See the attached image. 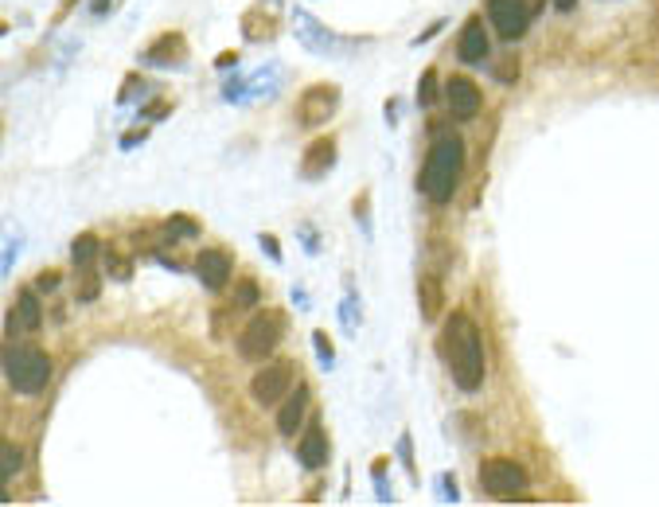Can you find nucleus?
I'll return each mask as SVG.
<instances>
[{
  "label": "nucleus",
  "mask_w": 659,
  "mask_h": 507,
  "mask_svg": "<svg viewBox=\"0 0 659 507\" xmlns=\"http://www.w3.org/2000/svg\"><path fill=\"white\" fill-rule=\"evenodd\" d=\"M441 351H445V359H449V375H452V383H457V391L477 394L484 386V371H488V363H484V336H480L477 320H472L469 312L457 308V312H449V317H445Z\"/></svg>",
  "instance_id": "obj_1"
},
{
  "label": "nucleus",
  "mask_w": 659,
  "mask_h": 507,
  "mask_svg": "<svg viewBox=\"0 0 659 507\" xmlns=\"http://www.w3.org/2000/svg\"><path fill=\"white\" fill-rule=\"evenodd\" d=\"M460 168H464V141L460 133H437V141L429 145V156L421 165V176H418V188L421 196L437 207L457 196V183H460Z\"/></svg>",
  "instance_id": "obj_2"
},
{
  "label": "nucleus",
  "mask_w": 659,
  "mask_h": 507,
  "mask_svg": "<svg viewBox=\"0 0 659 507\" xmlns=\"http://www.w3.org/2000/svg\"><path fill=\"white\" fill-rule=\"evenodd\" d=\"M4 379L16 394H24V398L43 394L47 383H51L47 351H39L36 343H8L4 348Z\"/></svg>",
  "instance_id": "obj_3"
},
{
  "label": "nucleus",
  "mask_w": 659,
  "mask_h": 507,
  "mask_svg": "<svg viewBox=\"0 0 659 507\" xmlns=\"http://www.w3.org/2000/svg\"><path fill=\"white\" fill-rule=\"evenodd\" d=\"M285 312H274V308H262V312H254L250 317V325L242 328V336H239V355L246 363H262V359H269V355L277 351V343H281V336H285Z\"/></svg>",
  "instance_id": "obj_4"
},
{
  "label": "nucleus",
  "mask_w": 659,
  "mask_h": 507,
  "mask_svg": "<svg viewBox=\"0 0 659 507\" xmlns=\"http://www.w3.org/2000/svg\"><path fill=\"white\" fill-rule=\"evenodd\" d=\"M527 480H531L527 469L511 457H492L480 465V488L488 495H500V500H515V492H523Z\"/></svg>",
  "instance_id": "obj_5"
},
{
  "label": "nucleus",
  "mask_w": 659,
  "mask_h": 507,
  "mask_svg": "<svg viewBox=\"0 0 659 507\" xmlns=\"http://www.w3.org/2000/svg\"><path fill=\"white\" fill-rule=\"evenodd\" d=\"M336 110H340V86L317 82L297 98V125L320 129V125H328L332 117H336Z\"/></svg>",
  "instance_id": "obj_6"
},
{
  "label": "nucleus",
  "mask_w": 659,
  "mask_h": 507,
  "mask_svg": "<svg viewBox=\"0 0 659 507\" xmlns=\"http://www.w3.org/2000/svg\"><path fill=\"white\" fill-rule=\"evenodd\" d=\"M293 391V363L289 359H274L266 363L262 371H254L250 379V398L258 406H281V398Z\"/></svg>",
  "instance_id": "obj_7"
},
{
  "label": "nucleus",
  "mask_w": 659,
  "mask_h": 507,
  "mask_svg": "<svg viewBox=\"0 0 659 507\" xmlns=\"http://www.w3.org/2000/svg\"><path fill=\"white\" fill-rule=\"evenodd\" d=\"M191 274L199 277L203 289H211V293H223L226 282L234 277V262H231V254H226L223 246H207V250L196 254V262H191Z\"/></svg>",
  "instance_id": "obj_8"
},
{
  "label": "nucleus",
  "mask_w": 659,
  "mask_h": 507,
  "mask_svg": "<svg viewBox=\"0 0 659 507\" xmlns=\"http://www.w3.org/2000/svg\"><path fill=\"white\" fill-rule=\"evenodd\" d=\"M492 16V28L500 31V39H523L527 36V24H531V13L523 8V0H484Z\"/></svg>",
  "instance_id": "obj_9"
},
{
  "label": "nucleus",
  "mask_w": 659,
  "mask_h": 507,
  "mask_svg": "<svg viewBox=\"0 0 659 507\" xmlns=\"http://www.w3.org/2000/svg\"><path fill=\"white\" fill-rule=\"evenodd\" d=\"M188 59V39L180 31H165L156 43H148L140 51V67H153V71H176Z\"/></svg>",
  "instance_id": "obj_10"
},
{
  "label": "nucleus",
  "mask_w": 659,
  "mask_h": 507,
  "mask_svg": "<svg viewBox=\"0 0 659 507\" xmlns=\"http://www.w3.org/2000/svg\"><path fill=\"white\" fill-rule=\"evenodd\" d=\"M445 102H449V114L457 117V122H472L484 106V94L472 79H460L457 74V79H449V86H445Z\"/></svg>",
  "instance_id": "obj_11"
},
{
  "label": "nucleus",
  "mask_w": 659,
  "mask_h": 507,
  "mask_svg": "<svg viewBox=\"0 0 659 507\" xmlns=\"http://www.w3.org/2000/svg\"><path fill=\"white\" fill-rule=\"evenodd\" d=\"M488 28H484L480 16H469L460 28V39H457V59L464 67H480L484 59H488Z\"/></svg>",
  "instance_id": "obj_12"
},
{
  "label": "nucleus",
  "mask_w": 659,
  "mask_h": 507,
  "mask_svg": "<svg viewBox=\"0 0 659 507\" xmlns=\"http://www.w3.org/2000/svg\"><path fill=\"white\" fill-rule=\"evenodd\" d=\"M293 31H297V39L305 43L312 55H336L340 39L332 36V31L324 28L317 16H308V13H293Z\"/></svg>",
  "instance_id": "obj_13"
},
{
  "label": "nucleus",
  "mask_w": 659,
  "mask_h": 507,
  "mask_svg": "<svg viewBox=\"0 0 659 507\" xmlns=\"http://www.w3.org/2000/svg\"><path fill=\"white\" fill-rule=\"evenodd\" d=\"M336 153H340L336 137H317V141L305 148V156H300V176H305V180H324L332 168H336Z\"/></svg>",
  "instance_id": "obj_14"
},
{
  "label": "nucleus",
  "mask_w": 659,
  "mask_h": 507,
  "mask_svg": "<svg viewBox=\"0 0 659 507\" xmlns=\"http://www.w3.org/2000/svg\"><path fill=\"white\" fill-rule=\"evenodd\" d=\"M305 410H308V386H293V391L281 398L277 434H281V437H297L300 426H305Z\"/></svg>",
  "instance_id": "obj_15"
},
{
  "label": "nucleus",
  "mask_w": 659,
  "mask_h": 507,
  "mask_svg": "<svg viewBox=\"0 0 659 507\" xmlns=\"http://www.w3.org/2000/svg\"><path fill=\"white\" fill-rule=\"evenodd\" d=\"M281 79H285V71H281V67H262V71H254L250 79H242V94H239V102H242V106H250V102H266V98H274L277 86H281Z\"/></svg>",
  "instance_id": "obj_16"
},
{
  "label": "nucleus",
  "mask_w": 659,
  "mask_h": 507,
  "mask_svg": "<svg viewBox=\"0 0 659 507\" xmlns=\"http://www.w3.org/2000/svg\"><path fill=\"white\" fill-rule=\"evenodd\" d=\"M328 434H324L320 426H308L305 429V437H300V445H297V461H300V469H308V472H320L324 465H328Z\"/></svg>",
  "instance_id": "obj_17"
},
{
  "label": "nucleus",
  "mask_w": 659,
  "mask_h": 507,
  "mask_svg": "<svg viewBox=\"0 0 659 507\" xmlns=\"http://www.w3.org/2000/svg\"><path fill=\"white\" fill-rule=\"evenodd\" d=\"M43 325V312H39V300L31 289H20L16 293V305L8 312V332H36Z\"/></svg>",
  "instance_id": "obj_18"
},
{
  "label": "nucleus",
  "mask_w": 659,
  "mask_h": 507,
  "mask_svg": "<svg viewBox=\"0 0 659 507\" xmlns=\"http://www.w3.org/2000/svg\"><path fill=\"white\" fill-rule=\"evenodd\" d=\"M242 36L250 39V43H266V39H274V36H277L274 8H269V4H258V8H250V13L242 16Z\"/></svg>",
  "instance_id": "obj_19"
},
{
  "label": "nucleus",
  "mask_w": 659,
  "mask_h": 507,
  "mask_svg": "<svg viewBox=\"0 0 659 507\" xmlns=\"http://www.w3.org/2000/svg\"><path fill=\"white\" fill-rule=\"evenodd\" d=\"M418 300H421V320L426 325H434V320L441 317V308H445V289H441V277L426 274L418 282Z\"/></svg>",
  "instance_id": "obj_20"
},
{
  "label": "nucleus",
  "mask_w": 659,
  "mask_h": 507,
  "mask_svg": "<svg viewBox=\"0 0 659 507\" xmlns=\"http://www.w3.org/2000/svg\"><path fill=\"white\" fill-rule=\"evenodd\" d=\"M102 254V242H98V234H79V239L71 242V262L79 266V269H86L94 262V258Z\"/></svg>",
  "instance_id": "obj_21"
},
{
  "label": "nucleus",
  "mask_w": 659,
  "mask_h": 507,
  "mask_svg": "<svg viewBox=\"0 0 659 507\" xmlns=\"http://www.w3.org/2000/svg\"><path fill=\"white\" fill-rule=\"evenodd\" d=\"M165 239L176 242V239H199V223L188 219V215H172L165 223Z\"/></svg>",
  "instance_id": "obj_22"
},
{
  "label": "nucleus",
  "mask_w": 659,
  "mask_h": 507,
  "mask_svg": "<svg viewBox=\"0 0 659 507\" xmlns=\"http://www.w3.org/2000/svg\"><path fill=\"white\" fill-rule=\"evenodd\" d=\"M20 469H24V449L13 445V441H4V445H0V477L13 480Z\"/></svg>",
  "instance_id": "obj_23"
},
{
  "label": "nucleus",
  "mask_w": 659,
  "mask_h": 507,
  "mask_svg": "<svg viewBox=\"0 0 659 507\" xmlns=\"http://www.w3.org/2000/svg\"><path fill=\"white\" fill-rule=\"evenodd\" d=\"M340 320H343V332H348V336H355V332H359V297H355V289H348V297H343Z\"/></svg>",
  "instance_id": "obj_24"
},
{
  "label": "nucleus",
  "mask_w": 659,
  "mask_h": 507,
  "mask_svg": "<svg viewBox=\"0 0 659 507\" xmlns=\"http://www.w3.org/2000/svg\"><path fill=\"white\" fill-rule=\"evenodd\" d=\"M437 74L434 71H421V79H418V106L421 110H429V106L437 102Z\"/></svg>",
  "instance_id": "obj_25"
},
{
  "label": "nucleus",
  "mask_w": 659,
  "mask_h": 507,
  "mask_svg": "<svg viewBox=\"0 0 659 507\" xmlns=\"http://www.w3.org/2000/svg\"><path fill=\"white\" fill-rule=\"evenodd\" d=\"M145 94H153V86H148L145 79H137V74H129V79H125V90L117 94V106H129V102L145 98Z\"/></svg>",
  "instance_id": "obj_26"
},
{
  "label": "nucleus",
  "mask_w": 659,
  "mask_h": 507,
  "mask_svg": "<svg viewBox=\"0 0 659 507\" xmlns=\"http://www.w3.org/2000/svg\"><path fill=\"white\" fill-rule=\"evenodd\" d=\"M258 297H262V289H258L254 277H246L239 285V293H234V308H258Z\"/></svg>",
  "instance_id": "obj_27"
},
{
  "label": "nucleus",
  "mask_w": 659,
  "mask_h": 507,
  "mask_svg": "<svg viewBox=\"0 0 659 507\" xmlns=\"http://www.w3.org/2000/svg\"><path fill=\"white\" fill-rule=\"evenodd\" d=\"M492 79H495V82H507V86H511L515 79H520V59H515V55H503L500 63H495Z\"/></svg>",
  "instance_id": "obj_28"
},
{
  "label": "nucleus",
  "mask_w": 659,
  "mask_h": 507,
  "mask_svg": "<svg viewBox=\"0 0 659 507\" xmlns=\"http://www.w3.org/2000/svg\"><path fill=\"white\" fill-rule=\"evenodd\" d=\"M312 348H317V355H320V367H324V371H332V367H336V355H332L328 332H312Z\"/></svg>",
  "instance_id": "obj_29"
},
{
  "label": "nucleus",
  "mask_w": 659,
  "mask_h": 507,
  "mask_svg": "<svg viewBox=\"0 0 659 507\" xmlns=\"http://www.w3.org/2000/svg\"><path fill=\"white\" fill-rule=\"evenodd\" d=\"M106 269H110V277H117V282H129V274H133L125 258H117L114 250H106Z\"/></svg>",
  "instance_id": "obj_30"
},
{
  "label": "nucleus",
  "mask_w": 659,
  "mask_h": 507,
  "mask_svg": "<svg viewBox=\"0 0 659 507\" xmlns=\"http://www.w3.org/2000/svg\"><path fill=\"white\" fill-rule=\"evenodd\" d=\"M398 449H402V469L410 472V480L418 484V469H414V445H410V434L398 437Z\"/></svg>",
  "instance_id": "obj_31"
},
{
  "label": "nucleus",
  "mask_w": 659,
  "mask_h": 507,
  "mask_svg": "<svg viewBox=\"0 0 659 507\" xmlns=\"http://www.w3.org/2000/svg\"><path fill=\"white\" fill-rule=\"evenodd\" d=\"M437 488H441V500H445V503H460L457 480H452V477H449V472H441V477H437Z\"/></svg>",
  "instance_id": "obj_32"
},
{
  "label": "nucleus",
  "mask_w": 659,
  "mask_h": 507,
  "mask_svg": "<svg viewBox=\"0 0 659 507\" xmlns=\"http://www.w3.org/2000/svg\"><path fill=\"white\" fill-rule=\"evenodd\" d=\"M59 282H63V277L55 274V269H43V274H39V282H36V289H39V293H55V289H59Z\"/></svg>",
  "instance_id": "obj_33"
},
{
  "label": "nucleus",
  "mask_w": 659,
  "mask_h": 507,
  "mask_svg": "<svg viewBox=\"0 0 659 507\" xmlns=\"http://www.w3.org/2000/svg\"><path fill=\"white\" fill-rule=\"evenodd\" d=\"M258 242H262V254L274 258V266H281V246H277L274 234H258Z\"/></svg>",
  "instance_id": "obj_34"
},
{
  "label": "nucleus",
  "mask_w": 659,
  "mask_h": 507,
  "mask_svg": "<svg viewBox=\"0 0 659 507\" xmlns=\"http://www.w3.org/2000/svg\"><path fill=\"white\" fill-rule=\"evenodd\" d=\"M94 297H98V277L86 274V277H82V285H79V300H94Z\"/></svg>",
  "instance_id": "obj_35"
},
{
  "label": "nucleus",
  "mask_w": 659,
  "mask_h": 507,
  "mask_svg": "<svg viewBox=\"0 0 659 507\" xmlns=\"http://www.w3.org/2000/svg\"><path fill=\"white\" fill-rule=\"evenodd\" d=\"M375 488H379V500H383V503H391V500H394V495H391V488H386V472H383V461H379V465H375Z\"/></svg>",
  "instance_id": "obj_36"
},
{
  "label": "nucleus",
  "mask_w": 659,
  "mask_h": 507,
  "mask_svg": "<svg viewBox=\"0 0 659 507\" xmlns=\"http://www.w3.org/2000/svg\"><path fill=\"white\" fill-rule=\"evenodd\" d=\"M297 239H300V242H308V246H305L308 254H317V250H320V246H317V231H312V226H297Z\"/></svg>",
  "instance_id": "obj_37"
},
{
  "label": "nucleus",
  "mask_w": 659,
  "mask_h": 507,
  "mask_svg": "<svg viewBox=\"0 0 659 507\" xmlns=\"http://www.w3.org/2000/svg\"><path fill=\"white\" fill-rule=\"evenodd\" d=\"M140 141H148V125L145 129H133V133H125L122 137V148H137Z\"/></svg>",
  "instance_id": "obj_38"
},
{
  "label": "nucleus",
  "mask_w": 659,
  "mask_h": 507,
  "mask_svg": "<svg viewBox=\"0 0 659 507\" xmlns=\"http://www.w3.org/2000/svg\"><path fill=\"white\" fill-rule=\"evenodd\" d=\"M16 250H20V239H8V242H4V274H13V262H16Z\"/></svg>",
  "instance_id": "obj_39"
},
{
  "label": "nucleus",
  "mask_w": 659,
  "mask_h": 507,
  "mask_svg": "<svg viewBox=\"0 0 659 507\" xmlns=\"http://www.w3.org/2000/svg\"><path fill=\"white\" fill-rule=\"evenodd\" d=\"M441 28H445V20H437V24H429V28H426V31H421V36H418L414 43H426V39H434V36H437V31H441Z\"/></svg>",
  "instance_id": "obj_40"
},
{
  "label": "nucleus",
  "mask_w": 659,
  "mask_h": 507,
  "mask_svg": "<svg viewBox=\"0 0 659 507\" xmlns=\"http://www.w3.org/2000/svg\"><path fill=\"white\" fill-rule=\"evenodd\" d=\"M234 63H239V55H234V51H223V55H219V67H234Z\"/></svg>",
  "instance_id": "obj_41"
},
{
  "label": "nucleus",
  "mask_w": 659,
  "mask_h": 507,
  "mask_svg": "<svg viewBox=\"0 0 659 507\" xmlns=\"http://www.w3.org/2000/svg\"><path fill=\"white\" fill-rule=\"evenodd\" d=\"M554 8H558V13H574L578 0H554Z\"/></svg>",
  "instance_id": "obj_42"
},
{
  "label": "nucleus",
  "mask_w": 659,
  "mask_h": 507,
  "mask_svg": "<svg viewBox=\"0 0 659 507\" xmlns=\"http://www.w3.org/2000/svg\"><path fill=\"white\" fill-rule=\"evenodd\" d=\"M90 8H94V13H98V16H102V13H106V8H110V0H94V4H90Z\"/></svg>",
  "instance_id": "obj_43"
}]
</instances>
